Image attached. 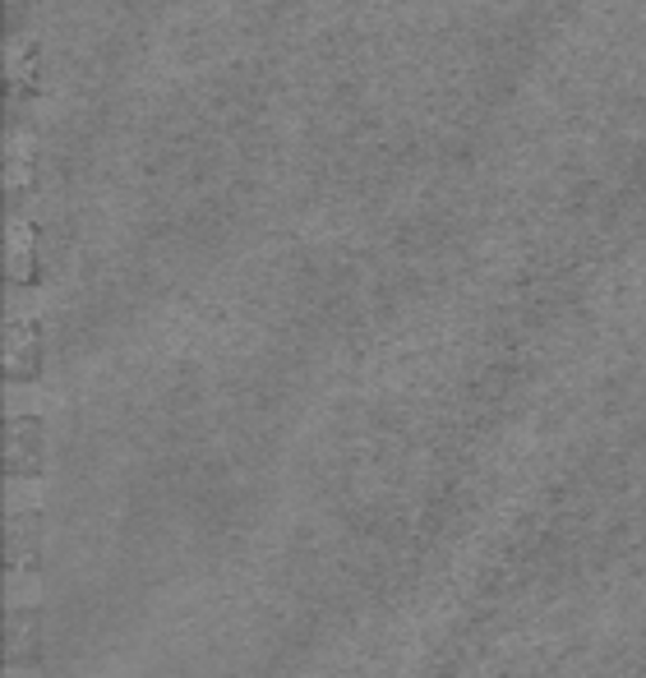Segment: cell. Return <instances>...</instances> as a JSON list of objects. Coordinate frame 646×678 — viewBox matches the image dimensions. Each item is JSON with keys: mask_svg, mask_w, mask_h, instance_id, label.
Returning a JSON list of instances; mask_svg holds the SVG:
<instances>
[{"mask_svg": "<svg viewBox=\"0 0 646 678\" xmlns=\"http://www.w3.org/2000/svg\"><path fill=\"white\" fill-rule=\"evenodd\" d=\"M10 471L23 476H42L47 471V425L33 416H19L10 425Z\"/></svg>", "mask_w": 646, "mask_h": 678, "instance_id": "obj_1", "label": "cell"}, {"mask_svg": "<svg viewBox=\"0 0 646 678\" xmlns=\"http://www.w3.org/2000/svg\"><path fill=\"white\" fill-rule=\"evenodd\" d=\"M42 660V614L33 605L10 609V665L28 669Z\"/></svg>", "mask_w": 646, "mask_h": 678, "instance_id": "obj_2", "label": "cell"}, {"mask_svg": "<svg viewBox=\"0 0 646 678\" xmlns=\"http://www.w3.org/2000/svg\"><path fill=\"white\" fill-rule=\"evenodd\" d=\"M38 549H42V512L19 508L10 517V564L19 572H28V568L38 564Z\"/></svg>", "mask_w": 646, "mask_h": 678, "instance_id": "obj_3", "label": "cell"}, {"mask_svg": "<svg viewBox=\"0 0 646 678\" xmlns=\"http://www.w3.org/2000/svg\"><path fill=\"white\" fill-rule=\"evenodd\" d=\"M10 369L19 379L38 375V337L33 328H14V342H10Z\"/></svg>", "mask_w": 646, "mask_h": 678, "instance_id": "obj_4", "label": "cell"}]
</instances>
